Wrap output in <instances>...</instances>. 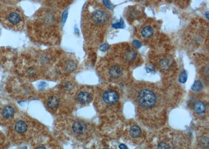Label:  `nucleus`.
I'll list each match as a JSON object with an SVG mask.
<instances>
[{"label":"nucleus","mask_w":209,"mask_h":149,"mask_svg":"<svg viewBox=\"0 0 209 149\" xmlns=\"http://www.w3.org/2000/svg\"><path fill=\"white\" fill-rule=\"evenodd\" d=\"M193 108L196 113H202L205 110V106L203 103L201 102H197L194 104Z\"/></svg>","instance_id":"nucleus-15"},{"label":"nucleus","mask_w":209,"mask_h":149,"mask_svg":"<svg viewBox=\"0 0 209 149\" xmlns=\"http://www.w3.org/2000/svg\"><path fill=\"white\" fill-rule=\"evenodd\" d=\"M102 99L108 104H113L117 102L119 99V95L117 92L113 90H107L102 96Z\"/></svg>","instance_id":"nucleus-8"},{"label":"nucleus","mask_w":209,"mask_h":149,"mask_svg":"<svg viewBox=\"0 0 209 149\" xmlns=\"http://www.w3.org/2000/svg\"><path fill=\"white\" fill-rule=\"evenodd\" d=\"M192 90L195 92H199L202 89V85L200 81H196L194 82L192 87Z\"/></svg>","instance_id":"nucleus-19"},{"label":"nucleus","mask_w":209,"mask_h":149,"mask_svg":"<svg viewBox=\"0 0 209 149\" xmlns=\"http://www.w3.org/2000/svg\"><path fill=\"white\" fill-rule=\"evenodd\" d=\"M146 70H147V71L148 72H151V71H154V69H150V67H147L146 68Z\"/></svg>","instance_id":"nucleus-27"},{"label":"nucleus","mask_w":209,"mask_h":149,"mask_svg":"<svg viewBox=\"0 0 209 149\" xmlns=\"http://www.w3.org/2000/svg\"><path fill=\"white\" fill-rule=\"evenodd\" d=\"M138 2L142 3L143 4L147 5H154L159 4L161 2V0H135Z\"/></svg>","instance_id":"nucleus-18"},{"label":"nucleus","mask_w":209,"mask_h":149,"mask_svg":"<svg viewBox=\"0 0 209 149\" xmlns=\"http://www.w3.org/2000/svg\"><path fill=\"white\" fill-rule=\"evenodd\" d=\"M171 65V61L169 59L164 58L162 59L160 62L159 65L161 68L164 70H167L169 67H170Z\"/></svg>","instance_id":"nucleus-17"},{"label":"nucleus","mask_w":209,"mask_h":149,"mask_svg":"<svg viewBox=\"0 0 209 149\" xmlns=\"http://www.w3.org/2000/svg\"><path fill=\"white\" fill-rule=\"evenodd\" d=\"M92 99V97L89 93L85 90H81L77 93L76 100L81 104H86L89 103Z\"/></svg>","instance_id":"nucleus-10"},{"label":"nucleus","mask_w":209,"mask_h":149,"mask_svg":"<svg viewBox=\"0 0 209 149\" xmlns=\"http://www.w3.org/2000/svg\"><path fill=\"white\" fill-rule=\"evenodd\" d=\"M4 20L8 27L20 31L25 25V16L19 7H10L5 13Z\"/></svg>","instance_id":"nucleus-3"},{"label":"nucleus","mask_w":209,"mask_h":149,"mask_svg":"<svg viewBox=\"0 0 209 149\" xmlns=\"http://www.w3.org/2000/svg\"><path fill=\"white\" fill-rule=\"evenodd\" d=\"M63 65L65 71L69 72L74 71L77 67L76 63L74 60L71 59L65 60Z\"/></svg>","instance_id":"nucleus-12"},{"label":"nucleus","mask_w":209,"mask_h":149,"mask_svg":"<svg viewBox=\"0 0 209 149\" xmlns=\"http://www.w3.org/2000/svg\"><path fill=\"white\" fill-rule=\"evenodd\" d=\"M119 147L120 149H127V146L125 145H123V144H121V145H120Z\"/></svg>","instance_id":"nucleus-26"},{"label":"nucleus","mask_w":209,"mask_h":149,"mask_svg":"<svg viewBox=\"0 0 209 149\" xmlns=\"http://www.w3.org/2000/svg\"><path fill=\"white\" fill-rule=\"evenodd\" d=\"M154 34V29L150 23H147L143 26L141 30V35L143 38L148 39L150 38Z\"/></svg>","instance_id":"nucleus-11"},{"label":"nucleus","mask_w":209,"mask_h":149,"mask_svg":"<svg viewBox=\"0 0 209 149\" xmlns=\"http://www.w3.org/2000/svg\"><path fill=\"white\" fill-rule=\"evenodd\" d=\"M71 128L72 134L77 138H82V136L86 133L87 131L86 124L81 120H76L73 122Z\"/></svg>","instance_id":"nucleus-6"},{"label":"nucleus","mask_w":209,"mask_h":149,"mask_svg":"<svg viewBox=\"0 0 209 149\" xmlns=\"http://www.w3.org/2000/svg\"><path fill=\"white\" fill-rule=\"evenodd\" d=\"M62 15L51 7L40 9L30 21L29 30L31 36L42 42H55L61 27Z\"/></svg>","instance_id":"nucleus-1"},{"label":"nucleus","mask_w":209,"mask_h":149,"mask_svg":"<svg viewBox=\"0 0 209 149\" xmlns=\"http://www.w3.org/2000/svg\"><path fill=\"white\" fill-rule=\"evenodd\" d=\"M111 19L112 14L105 5L97 0L88 1L82 13V31L85 39L96 38L106 30Z\"/></svg>","instance_id":"nucleus-2"},{"label":"nucleus","mask_w":209,"mask_h":149,"mask_svg":"<svg viewBox=\"0 0 209 149\" xmlns=\"http://www.w3.org/2000/svg\"><path fill=\"white\" fill-rule=\"evenodd\" d=\"M110 76L113 78H118L122 75V72L121 69L118 66H113L109 70Z\"/></svg>","instance_id":"nucleus-13"},{"label":"nucleus","mask_w":209,"mask_h":149,"mask_svg":"<svg viewBox=\"0 0 209 149\" xmlns=\"http://www.w3.org/2000/svg\"><path fill=\"white\" fill-rule=\"evenodd\" d=\"M122 26H124V24H123V21H120L119 22V23L116 24H114L113 25V27L115 28H123Z\"/></svg>","instance_id":"nucleus-24"},{"label":"nucleus","mask_w":209,"mask_h":149,"mask_svg":"<svg viewBox=\"0 0 209 149\" xmlns=\"http://www.w3.org/2000/svg\"><path fill=\"white\" fill-rule=\"evenodd\" d=\"M142 131L140 127L137 125H134L130 128V134L133 138H137L141 135Z\"/></svg>","instance_id":"nucleus-14"},{"label":"nucleus","mask_w":209,"mask_h":149,"mask_svg":"<svg viewBox=\"0 0 209 149\" xmlns=\"http://www.w3.org/2000/svg\"><path fill=\"white\" fill-rule=\"evenodd\" d=\"M187 79V74L185 71H183L181 73L179 78V81L182 83H184L186 82Z\"/></svg>","instance_id":"nucleus-20"},{"label":"nucleus","mask_w":209,"mask_h":149,"mask_svg":"<svg viewBox=\"0 0 209 149\" xmlns=\"http://www.w3.org/2000/svg\"><path fill=\"white\" fill-rule=\"evenodd\" d=\"M138 103L143 108H150L154 106L157 101L156 95L153 92L147 88L141 90L137 96Z\"/></svg>","instance_id":"nucleus-4"},{"label":"nucleus","mask_w":209,"mask_h":149,"mask_svg":"<svg viewBox=\"0 0 209 149\" xmlns=\"http://www.w3.org/2000/svg\"><path fill=\"white\" fill-rule=\"evenodd\" d=\"M30 122H28L27 120L19 119L15 122L13 130L15 134L19 136V138H24L26 135H28V132H30Z\"/></svg>","instance_id":"nucleus-5"},{"label":"nucleus","mask_w":209,"mask_h":149,"mask_svg":"<svg viewBox=\"0 0 209 149\" xmlns=\"http://www.w3.org/2000/svg\"><path fill=\"white\" fill-rule=\"evenodd\" d=\"M132 44H133L134 46L136 47V48H140V47H141V46H142L141 43L139 41H138V40H135L133 41V42H132Z\"/></svg>","instance_id":"nucleus-22"},{"label":"nucleus","mask_w":209,"mask_h":149,"mask_svg":"<svg viewBox=\"0 0 209 149\" xmlns=\"http://www.w3.org/2000/svg\"><path fill=\"white\" fill-rule=\"evenodd\" d=\"M158 149H169L170 146L165 142H161L159 143L157 147Z\"/></svg>","instance_id":"nucleus-21"},{"label":"nucleus","mask_w":209,"mask_h":149,"mask_svg":"<svg viewBox=\"0 0 209 149\" xmlns=\"http://www.w3.org/2000/svg\"><path fill=\"white\" fill-rule=\"evenodd\" d=\"M46 103L48 109L56 111L61 105V99L56 94L51 95L47 99Z\"/></svg>","instance_id":"nucleus-7"},{"label":"nucleus","mask_w":209,"mask_h":149,"mask_svg":"<svg viewBox=\"0 0 209 149\" xmlns=\"http://www.w3.org/2000/svg\"><path fill=\"white\" fill-rule=\"evenodd\" d=\"M109 48V47L108 45H106V44H104V46H102V48H101V49L103 51H106L107 50H108Z\"/></svg>","instance_id":"nucleus-25"},{"label":"nucleus","mask_w":209,"mask_h":149,"mask_svg":"<svg viewBox=\"0 0 209 149\" xmlns=\"http://www.w3.org/2000/svg\"><path fill=\"white\" fill-rule=\"evenodd\" d=\"M201 143L203 145L205 146H208V143H209V139H208V137H205V138H204L202 139L201 140Z\"/></svg>","instance_id":"nucleus-23"},{"label":"nucleus","mask_w":209,"mask_h":149,"mask_svg":"<svg viewBox=\"0 0 209 149\" xmlns=\"http://www.w3.org/2000/svg\"><path fill=\"white\" fill-rule=\"evenodd\" d=\"M136 55L137 53L133 50H127L125 52V58L127 61H133L134 59H136Z\"/></svg>","instance_id":"nucleus-16"},{"label":"nucleus","mask_w":209,"mask_h":149,"mask_svg":"<svg viewBox=\"0 0 209 149\" xmlns=\"http://www.w3.org/2000/svg\"><path fill=\"white\" fill-rule=\"evenodd\" d=\"M15 113V108L12 105H5L3 107L1 111L2 117L7 120H10L14 117Z\"/></svg>","instance_id":"nucleus-9"}]
</instances>
